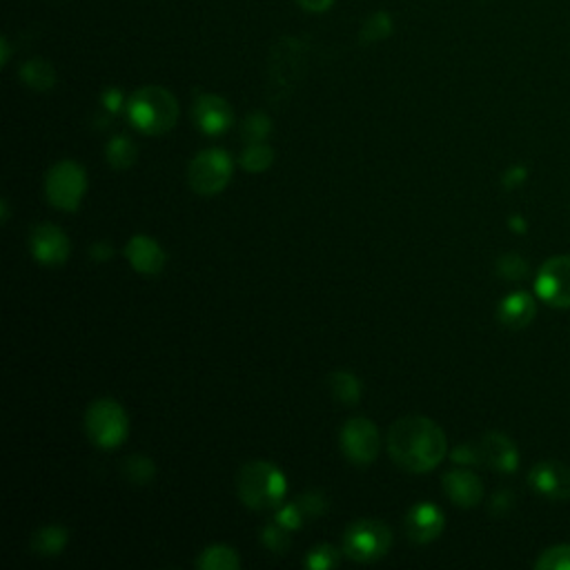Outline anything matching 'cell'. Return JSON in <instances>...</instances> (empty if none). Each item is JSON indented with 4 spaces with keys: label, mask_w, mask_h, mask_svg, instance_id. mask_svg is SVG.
<instances>
[{
    "label": "cell",
    "mask_w": 570,
    "mask_h": 570,
    "mask_svg": "<svg viewBox=\"0 0 570 570\" xmlns=\"http://www.w3.org/2000/svg\"><path fill=\"white\" fill-rule=\"evenodd\" d=\"M445 434L428 417H404L388 432L390 458L410 473H428L445 458Z\"/></svg>",
    "instance_id": "obj_1"
},
{
    "label": "cell",
    "mask_w": 570,
    "mask_h": 570,
    "mask_svg": "<svg viewBox=\"0 0 570 570\" xmlns=\"http://www.w3.org/2000/svg\"><path fill=\"white\" fill-rule=\"evenodd\" d=\"M130 123L150 137L165 135L179 119V103L165 87L148 85L137 89L126 105Z\"/></svg>",
    "instance_id": "obj_2"
},
{
    "label": "cell",
    "mask_w": 570,
    "mask_h": 570,
    "mask_svg": "<svg viewBox=\"0 0 570 570\" xmlns=\"http://www.w3.org/2000/svg\"><path fill=\"white\" fill-rule=\"evenodd\" d=\"M305 72V45L299 39L283 36L270 50L268 61V98L279 105L299 87Z\"/></svg>",
    "instance_id": "obj_3"
},
{
    "label": "cell",
    "mask_w": 570,
    "mask_h": 570,
    "mask_svg": "<svg viewBox=\"0 0 570 570\" xmlns=\"http://www.w3.org/2000/svg\"><path fill=\"white\" fill-rule=\"evenodd\" d=\"M241 502L252 510H268L281 506L288 484L286 475L272 462H250L237 477Z\"/></svg>",
    "instance_id": "obj_4"
},
{
    "label": "cell",
    "mask_w": 570,
    "mask_h": 570,
    "mask_svg": "<svg viewBox=\"0 0 570 570\" xmlns=\"http://www.w3.org/2000/svg\"><path fill=\"white\" fill-rule=\"evenodd\" d=\"M87 437L98 448H119L128 439V415L114 399H96L85 415Z\"/></svg>",
    "instance_id": "obj_5"
},
{
    "label": "cell",
    "mask_w": 570,
    "mask_h": 570,
    "mask_svg": "<svg viewBox=\"0 0 570 570\" xmlns=\"http://www.w3.org/2000/svg\"><path fill=\"white\" fill-rule=\"evenodd\" d=\"M392 546V535L388 526L379 519H359L344 535V552L353 561H375L381 559Z\"/></svg>",
    "instance_id": "obj_6"
},
{
    "label": "cell",
    "mask_w": 570,
    "mask_h": 570,
    "mask_svg": "<svg viewBox=\"0 0 570 570\" xmlns=\"http://www.w3.org/2000/svg\"><path fill=\"white\" fill-rule=\"evenodd\" d=\"M190 187L201 196H212L225 190L233 179V159L227 152L212 148L196 154L187 170Z\"/></svg>",
    "instance_id": "obj_7"
},
{
    "label": "cell",
    "mask_w": 570,
    "mask_h": 570,
    "mask_svg": "<svg viewBox=\"0 0 570 570\" xmlns=\"http://www.w3.org/2000/svg\"><path fill=\"white\" fill-rule=\"evenodd\" d=\"M87 190L85 170L76 161H61L47 172V201L65 212H76Z\"/></svg>",
    "instance_id": "obj_8"
},
{
    "label": "cell",
    "mask_w": 570,
    "mask_h": 570,
    "mask_svg": "<svg viewBox=\"0 0 570 570\" xmlns=\"http://www.w3.org/2000/svg\"><path fill=\"white\" fill-rule=\"evenodd\" d=\"M341 450L355 466H368L379 454V430L370 419L355 417L341 428Z\"/></svg>",
    "instance_id": "obj_9"
},
{
    "label": "cell",
    "mask_w": 570,
    "mask_h": 570,
    "mask_svg": "<svg viewBox=\"0 0 570 570\" xmlns=\"http://www.w3.org/2000/svg\"><path fill=\"white\" fill-rule=\"evenodd\" d=\"M535 292L552 308H570V257L548 259L537 272Z\"/></svg>",
    "instance_id": "obj_10"
},
{
    "label": "cell",
    "mask_w": 570,
    "mask_h": 570,
    "mask_svg": "<svg viewBox=\"0 0 570 570\" xmlns=\"http://www.w3.org/2000/svg\"><path fill=\"white\" fill-rule=\"evenodd\" d=\"M30 250L43 266H63L69 257V239L58 225L41 223L30 233Z\"/></svg>",
    "instance_id": "obj_11"
},
{
    "label": "cell",
    "mask_w": 570,
    "mask_h": 570,
    "mask_svg": "<svg viewBox=\"0 0 570 570\" xmlns=\"http://www.w3.org/2000/svg\"><path fill=\"white\" fill-rule=\"evenodd\" d=\"M192 117H194L196 126L201 128V132H205L209 137H218V135L227 132L235 123L233 105L216 94H201L194 103Z\"/></svg>",
    "instance_id": "obj_12"
},
{
    "label": "cell",
    "mask_w": 570,
    "mask_h": 570,
    "mask_svg": "<svg viewBox=\"0 0 570 570\" xmlns=\"http://www.w3.org/2000/svg\"><path fill=\"white\" fill-rule=\"evenodd\" d=\"M533 491L550 502H568L570 499V466L561 462H539L528 475Z\"/></svg>",
    "instance_id": "obj_13"
},
{
    "label": "cell",
    "mask_w": 570,
    "mask_h": 570,
    "mask_svg": "<svg viewBox=\"0 0 570 570\" xmlns=\"http://www.w3.org/2000/svg\"><path fill=\"white\" fill-rule=\"evenodd\" d=\"M482 462L497 473L510 475L519 469V452L517 445L502 432H488L480 441Z\"/></svg>",
    "instance_id": "obj_14"
},
{
    "label": "cell",
    "mask_w": 570,
    "mask_h": 570,
    "mask_svg": "<svg viewBox=\"0 0 570 570\" xmlns=\"http://www.w3.org/2000/svg\"><path fill=\"white\" fill-rule=\"evenodd\" d=\"M443 526H445L443 513L434 504H428V502H421V504L412 506L408 517H406L408 537L417 544L434 541L441 535Z\"/></svg>",
    "instance_id": "obj_15"
},
{
    "label": "cell",
    "mask_w": 570,
    "mask_h": 570,
    "mask_svg": "<svg viewBox=\"0 0 570 570\" xmlns=\"http://www.w3.org/2000/svg\"><path fill=\"white\" fill-rule=\"evenodd\" d=\"M443 491L452 504H458L462 508H473L484 497L482 480L466 469H454V471L445 473Z\"/></svg>",
    "instance_id": "obj_16"
},
{
    "label": "cell",
    "mask_w": 570,
    "mask_h": 570,
    "mask_svg": "<svg viewBox=\"0 0 570 570\" xmlns=\"http://www.w3.org/2000/svg\"><path fill=\"white\" fill-rule=\"evenodd\" d=\"M126 257L132 264V268L141 275H159L165 268V252L163 248L143 235H137L130 239L126 248Z\"/></svg>",
    "instance_id": "obj_17"
},
{
    "label": "cell",
    "mask_w": 570,
    "mask_h": 570,
    "mask_svg": "<svg viewBox=\"0 0 570 570\" xmlns=\"http://www.w3.org/2000/svg\"><path fill=\"white\" fill-rule=\"evenodd\" d=\"M535 314H537V303H535L533 294L521 292V290L504 297L499 308H497L499 323L510 327V330H521V327L530 325Z\"/></svg>",
    "instance_id": "obj_18"
},
{
    "label": "cell",
    "mask_w": 570,
    "mask_h": 570,
    "mask_svg": "<svg viewBox=\"0 0 570 570\" xmlns=\"http://www.w3.org/2000/svg\"><path fill=\"white\" fill-rule=\"evenodd\" d=\"M196 566L201 570H239L241 559H239V552L235 548L225 546V544H214V546H207L198 555Z\"/></svg>",
    "instance_id": "obj_19"
},
{
    "label": "cell",
    "mask_w": 570,
    "mask_h": 570,
    "mask_svg": "<svg viewBox=\"0 0 570 570\" xmlns=\"http://www.w3.org/2000/svg\"><path fill=\"white\" fill-rule=\"evenodd\" d=\"M67 539H69L67 528H63L58 524H52V526H45V528H41L32 535V550L43 555V557H56L65 550Z\"/></svg>",
    "instance_id": "obj_20"
},
{
    "label": "cell",
    "mask_w": 570,
    "mask_h": 570,
    "mask_svg": "<svg viewBox=\"0 0 570 570\" xmlns=\"http://www.w3.org/2000/svg\"><path fill=\"white\" fill-rule=\"evenodd\" d=\"M21 78L30 89L47 92L56 85V69L43 58H32L21 67Z\"/></svg>",
    "instance_id": "obj_21"
},
{
    "label": "cell",
    "mask_w": 570,
    "mask_h": 570,
    "mask_svg": "<svg viewBox=\"0 0 570 570\" xmlns=\"http://www.w3.org/2000/svg\"><path fill=\"white\" fill-rule=\"evenodd\" d=\"M330 392L341 404H357L362 399V381L348 370H336L330 375Z\"/></svg>",
    "instance_id": "obj_22"
},
{
    "label": "cell",
    "mask_w": 570,
    "mask_h": 570,
    "mask_svg": "<svg viewBox=\"0 0 570 570\" xmlns=\"http://www.w3.org/2000/svg\"><path fill=\"white\" fill-rule=\"evenodd\" d=\"M137 154H139V150L130 137H114L105 148L107 163L117 170L132 168L137 161Z\"/></svg>",
    "instance_id": "obj_23"
},
{
    "label": "cell",
    "mask_w": 570,
    "mask_h": 570,
    "mask_svg": "<svg viewBox=\"0 0 570 570\" xmlns=\"http://www.w3.org/2000/svg\"><path fill=\"white\" fill-rule=\"evenodd\" d=\"M123 475L137 486H148L157 475V466L146 454H132L123 462Z\"/></svg>",
    "instance_id": "obj_24"
},
{
    "label": "cell",
    "mask_w": 570,
    "mask_h": 570,
    "mask_svg": "<svg viewBox=\"0 0 570 570\" xmlns=\"http://www.w3.org/2000/svg\"><path fill=\"white\" fill-rule=\"evenodd\" d=\"M392 30H395L392 17H390L388 12H377V14H373V17L364 23L359 39H362L364 45H368V43H379V41L388 39V36L392 34Z\"/></svg>",
    "instance_id": "obj_25"
},
{
    "label": "cell",
    "mask_w": 570,
    "mask_h": 570,
    "mask_svg": "<svg viewBox=\"0 0 570 570\" xmlns=\"http://www.w3.org/2000/svg\"><path fill=\"white\" fill-rule=\"evenodd\" d=\"M272 161H275V152L266 143H248L241 154V165L248 172H264L272 165Z\"/></svg>",
    "instance_id": "obj_26"
},
{
    "label": "cell",
    "mask_w": 570,
    "mask_h": 570,
    "mask_svg": "<svg viewBox=\"0 0 570 570\" xmlns=\"http://www.w3.org/2000/svg\"><path fill=\"white\" fill-rule=\"evenodd\" d=\"M270 132H272V121L266 117L264 111L250 114L241 128V137L246 143H264Z\"/></svg>",
    "instance_id": "obj_27"
},
{
    "label": "cell",
    "mask_w": 570,
    "mask_h": 570,
    "mask_svg": "<svg viewBox=\"0 0 570 570\" xmlns=\"http://www.w3.org/2000/svg\"><path fill=\"white\" fill-rule=\"evenodd\" d=\"M537 570H570V546H552L535 561Z\"/></svg>",
    "instance_id": "obj_28"
},
{
    "label": "cell",
    "mask_w": 570,
    "mask_h": 570,
    "mask_svg": "<svg viewBox=\"0 0 570 570\" xmlns=\"http://www.w3.org/2000/svg\"><path fill=\"white\" fill-rule=\"evenodd\" d=\"M297 504L301 506L305 519L323 517V515L327 513V508H330V499H327V495L321 493V491H308V493H303V495L297 499Z\"/></svg>",
    "instance_id": "obj_29"
},
{
    "label": "cell",
    "mask_w": 570,
    "mask_h": 570,
    "mask_svg": "<svg viewBox=\"0 0 570 570\" xmlns=\"http://www.w3.org/2000/svg\"><path fill=\"white\" fill-rule=\"evenodd\" d=\"M338 563V550L330 544H321L316 548H312L305 557V566L310 570H330Z\"/></svg>",
    "instance_id": "obj_30"
},
{
    "label": "cell",
    "mask_w": 570,
    "mask_h": 570,
    "mask_svg": "<svg viewBox=\"0 0 570 570\" xmlns=\"http://www.w3.org/2000/svg\"><path fill=\"white\" fill-rule=\"evenodd\" d=\"M288 533H290V530H286L283 526L275 524V526L264 528L261 541H264V546H266L270 552L283 555V552H288V548H290V535H288Z\"/></svg>",
    "instance_id": "obj_31"
},
{
    "label": "cell",
    "mask_w": 570,
    "mask_h": 570,
    "mask_svg": "<svg viewBox=\"0 0 570 570\" xmlns=\"http://www.w3.org/2000/svg\"><path fill=\"white\" fill-rule=\"evenodd\" d=\"M497 272L508 281H519L528 275V264L517 255H504L497 261Z\"/></svg>",
    "instance_id": "obj_32"
},
{
    "label": "cell",
    "mask_w": 570,
    "mask_h": 570,
    "mask_svg": "<svg viewBox=\"0 0 570 570\" xmlns=\"http://www.w3.org/2000/svg\"><path fill=\"white\" fill-rule=\"evenodd\" d=\"M303 521H305V515H303V510H301V506L297 502L281 506L279 513H277V524L283 526L290 533L299 530L303 526Z\"/></svg>",
    "instance_id": "obj_33"
},
{
    "label": "cell",
    "mask_w": 570,
    "mask_h": 570,
    "mask_svg": "<svg viewBox=\"0 0 570 570\" xmlns=\"http://www.w3.org/2000/svg\"><path fill=\"white\" fill-rule=\"evenodd\" d=\"M450 458L454 464H460V466H475L482 462V450H480V445L462 443L452 450Z\"/></svg>",
    "instance_id": "obj_34"
},
{
    "label": "cell",
    "mask_w": 570,
    "mask_h": 570,
    "mask_svg": "<svg viewBox=\"0 0 570 570\" xmlns=\"http://www.w3.org/2000/svg\"><path fill=\"white\" fill-rule=\"evenodd\" d=\"M103 105H105V109H107V111L117 114V111H121V107H123V105H128V103H126V96H123V92H121V89L109 87V89H105V92H103Z\"/></svg>",
    "instance_id": "obj_35"
},
{
    "label": "cell",
    "mask_w": 570,
    "mask_h": 570,
    "mask_svg": "<svg viewBox=\"0 0 570 570\" xmlns=\"http://www.w3.org/2000/svg\"><path fill=\"white\" fill-rule=\"evenodd\" d=\"M297 3L301 10H305L310 14H323L334 6V0H297Z\"/></svg>",
    "instance_id": "obj_36"
},
{
    "label": "cell",
    "mask_w": 570,
    "mask_h": 570,
    "mask_svg": "<svg viewBox=\"0 0 570 570\" xmlns=\"http://www.w3.org/2000/svg\"><path fill=\"white\" fill-rule=\"evenodd\" d=\"M89 257L96 259V261H107L111 257V244L107 241H98L92 250H89Z\"/></svg>",
    "instance_id": "obj_37"
},
{
    "label": "cell",
    "mask_w": 570,
    "mask_h": 570,
    "mask_svg": "<svg viewBox=\"0 0 570 570\" xmlns=\"http://www.w3.org/2000/svg\"><path fill=\"white\" fill-rule=\"evenodd\" d=\"M0 47H3V56H0V65H8V61H10V43H8V39H3V43H0Z\"/></svg>",
    "instance_id": "obj_38"
},
{
    "label": "cell",
    "mask_w": 570,
    "mask_h": 570,
    "mask_svg": "<svg viewBox=\"0 0 570 570\" xmlns=\"http://www.w3.org/2000/svg\"><path fill=\"white\" fill-rule=\"evenodd\" d=\"M10 218V205H8V198H3V221Z\"/></svg>",
    "instance_id": "obj_39"
}]
</instances>
